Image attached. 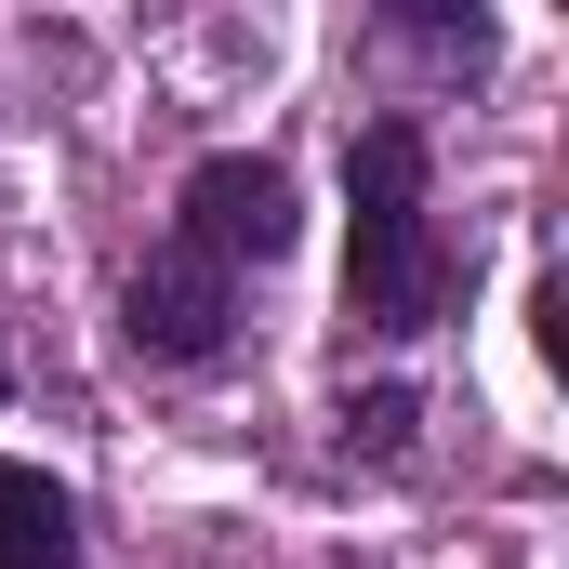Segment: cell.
I'll return each mask as SVG.
<instances>
[{
	"instance_id": "1",
	"label": "cell",
	"mask_w": 569,
	"mask_h": 569,
	"mask_svg": "<svg viewBox=\"0 0 569 569\" xmlns=\"http://www.w3.org/2000/svg\"><path fill=\"white\" fill-rule=\"evenodd\" d=\"M345 305L371 331H437L450 305V252L425 226V120H371L345 146Z\"/></svg>"
},
{
	"instance_id": "2",
	"label": "cell",
	"mask_w": 569,
	"mask_h": 569,
	"mask_svg": "<svg viewBox=\"0 0 569 569\" xmlns=\"http://www.w3.org/2000/svg\"><path fill=\"white\" fill-rule=\"evenodd\" d=\"M186 252L199 266H279L291 252V172L252 146H212L186 172Z\"/></svg>"
},
{
	"instance_id": "3",
	"label": "cell",
	"mask_w": 569,
	"mask_h": 569,
	"mask_svg": "<svg viewBox=\"0 0 569 569\" xmlns=\"http://www.w3.org/2000/svg\"><path fill=\"white\" fill-rule=\"evenodd\" d=\"M120 331H133V358H212V345H226V266H199V252L133 266Z\"/></svg>"
},
{
	"instance_id": "4",
	"label": "cell",
	"mask_w": 569,
	"mask_h": 569,
	"mask_svg": "<svg viewBox=\"0 0 569 569\" xmlns=\"http://www.w3.org/2000/svg\"><path fill=\"white\" fill-rule=\"evenodd\" d=\"M0 569H80V503H67V477H40V463H13V450H0Z\"/></svg>"
},
{
	"instance_id": "5",
	"label": "cell",
	"mask_w": 569,
	"mask_h": 569,
	"mask_svg": "<svg viewBox=\"0 0 569 569\" xmlns=\"http://www.w3.org/2000/svg\"><path fill=\"white\" fill-rule=\"evenodd\" d=\"M345 450L398 463V450H411V385H371V398H345Z\"/></svg>"
},
{
	"instance_id": "6",
	"label": "cell",
	"mask_w": 569,
	"mask_h": 569,
	"mask_svg": "<svg viewBox=\"0 0 569 569\" xmlns=\"http://www.w3.org/2000/svg\"><path fill=\"white\" fill-rule=\"evenodd\" d=\"M0 385H13V371H0Z\"/></svg>"
}]
</instances>
